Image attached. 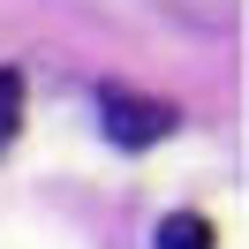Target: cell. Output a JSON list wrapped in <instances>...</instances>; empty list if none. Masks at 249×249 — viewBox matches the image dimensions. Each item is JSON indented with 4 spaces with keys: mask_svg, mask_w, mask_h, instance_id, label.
Segmentation results:
<instances>
[{
    "mask_svg": "<svg viewBox=\"0 0 249 249\" xmlns=\"http://www.w3.org/2000/svg\"><path fill=\"white\" fill-rule=\"evenodd\" d=\"M98 106H106V136H113V143H128V151H143V143L174 136V106H166V98H143V91H106Z\"/></svg>",
    "mask_w": 249,
    "mask_h": 249,
    "instance_id": "cell-1",
    "label": "cell"
},
{
    "mask_svg": "<svg viewBox=\"0 0 249 249\" xmlns=\"http://www.w3.org/2000/svg\"><path fill=\"white\" fill-rule=\"evenodd\" d=\"M159 249H212V227H204L196 212H174L166 227H159Z\"/></svg>",
    "mask_w": 249,
    "mask_h": 249,
    "instance_id": "cell-2",
    "label": "cell"
},
{
    "mask_svg": "<svg viewBox=\"0 0 249 249\" xmlns=\"http://www.w3.org/2000/svg\"><path fill=\"white\" fill-rule=\"evenodd\" d=\"M16 121H23V76H16V68H0V143L16 136Z\"/></svg>",
    "mask_w": 249,
    "mask_h": 249,
    "instance_id": "cell-3",
    "label": "cell"
}]
</instances>
